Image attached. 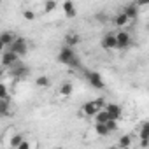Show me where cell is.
<instances>
[{"label": "cell", "mask_w": 149, "mask_h": 149, "mask_svg": "<svg viewBox=\"0 0 149 149\" xmlns=\"http://www.w3.org/2000/svg\"><path fill=\"white\" fill-rule=\"evenodd\" d=\"M16 133V130L13 128V126H9L6 132H4V137H2V144H4V147L6 149H9V140L13 139V135Z\"/></svg>", "instance_id": "cell-19"}, {"label": "cell", "mask_w": 149, "mask_h": 149, "mask_svg": "<svg viewBox=\"0 0 149 149\" xmlns=\"http://www.w3.org/2000/svg\"><path fill=\"white\" fill-rule=\"evenodd\" d=\"M86 79L90 81V84L93 86V88H97V90H104L105 88V84H104V79H102V76L98 72H86Z\"/></svg>", "instance_id": "cell-6"}, {"label": "cell", "mask_w": 149, "mask_h": 149, "mask_svg": "<svg viewBox=\"0 0 149 149\" xmlns=\"http://www.w3.org/2000/svg\"><path fill=\"white\" fill-rule=\"evenodd\" d=\"M63 13H65V16L67 18H76V6H74L72 2H70V0H67V2H63Z\"/></svg>", "instance_id": "cell-17"}, {"label": "cell", "mask_w": 149, "mask_h": 149, "mask_svg": "<svg viewBox=\"0 0 149 149\" xmlns=\"http://www.w3.org/2000/svg\"><path fill=\"white\" fill-rule=\"evenodd\" d=\"M0 6H2V2H0Z\"/></svg>", "instance_id": "cell-33"}, {"label": "cell", "mask_w": 149, "mask_h": 149, "mask_svg": "<svg viewBox=\"0 0 149 149\" xmlns=\"http://www.w3.org/2000/svg\"><path fill=\"white\" fill-rule=\"evenodd\" d=\"M130 23H132V21H130V19H128L123 13H118V14L114 16V25H116L119 30H121V28H126Z\"/></svg>", "instance_id": "cell-15"}, {"label": "cell", "mask_w": 149, "mask_h": 149, "mask_svg": "<svg viewBox=\"0 0 149 149\" xmlns=\"http://www.w3.org/2000/svg\"><path fill=\"white\" fill-rule=\"evenodd\" d=\"M18 61H19V58H18L14 53H11V51H6L4 56H2V67H6V68H7V67H9V68L14 67Z\"/></svg>", "instance_id": "cell-8"}, {"label": "cell", "mask_w": 149, "mask_h": 149, "mask_svg": "<svg viewBox=\"0 0 149 149\" xmlns=\"http://www.w3.org/2000/svg\"><path fill=\"white\" fill-rule=\"evenodd\" d=\"M2 76H4V70L0 68V83H2Z\"/></svg>", "instance_id": "cell-29"}, {"label": "cell", "mask_w": 149, "mask_h": 149, "mask_svg": "<svg viewBox=\"0 0 149 149\" xmlns=\"http://www.w3.org/2000/svg\"><path fill=\"white\" fill-rule=\"evenodd\" d=\"M121 13H123V14H125L130 21H132V19H135V18L139 16V6H137L135 2H133V4H128V6H126Z\"/></svg>", "instance_id": "cell-11"}, {"label": "cell", "mask_w": 149, "mask_h": 149, "mask_svg": "<svg viewBox=\"0 0 149 149\" xmlns=\"http://www.w3.org/2000/svg\"><path fill=\"white\" fill-rule=\"evenodd\" d=\"M16 149H32V144H30V140H26V139H25V140L16 147Z\"/></svg>", "instance_id": "cell-28"}, {"label": "cell", "mask_w": 149, "mask_h": 149, "mask_svg": "<svg viewBox=\"0 0 149 149\" xmlns=\"http://www.w3.org/2000/svg\"><path fill=\"white\" fill-rule=\"evenodd\" d=\"M114 37H116V49H126L132 44V37L126 30H119Z\"/></svg>", "instance_id": "cell-4"}, {"label": "cell", "mask_w": 149, "mask_h": 149, "mask_svg": "<svg viewBox=\"0 0 149 149\" xmlns=\"http://www.w3.org/2000/svg\"><path fill=\"white\" fill-rule=\"evenodd\" d=\"M58 61L63 63V65H67V67H72V68L81 67L79 56L76 54V51H74L72 47H68V46H63V47L60 49V53H58Z\"/></svg>", "instance_id": "cell-1"}, {"label": "cell", "mask_w": 149, "mask_h": 149, "mask_svg": "<svg viewBox=\"0 0 149 149\" xmlns=\"http://www.w3.org/2000/svg\"><path fill=\"white\" fill-rule=\"evenodd\" d=\"M109 149H118V146H111V147H109Z\"/></svg>", "instance_id": "cell-31"}, {"label": "cell", "mask_w": 149, "mask_h": 149, "mask_svg": "<svg viewBox=\"0 0 149 149\" xmlns=\"http://www.w3.org/2000/svg\"><path fill=\"white\" fill-rule=\"evenodd\" d=\"M79 42H81V35L76 33V32H68V33L65 35V46H68V47H72V49H74V46H77Z\"/></svg>", "instance_id": "cell-12"}, {"label": "cell", "mask_w": 149, "mask_h": 149, "mask_svg": "<svg viewBox=\"0 0 149 149\" xmlns=\"http://www.w3.org/2000/svg\"><path fill=\"white\" fill-rule=\"evenodd\" d=\"M7 51L14 53L18 58H19V56H25V54L28 53V42H26L23 37H16V40L9 46V49H7Z\"/></svg>", "instance_id": "cell-3"}, {"label": "cell", "mask_w": 149, "mask_h": 149, "mask_svg": "<svg viewBox=\"0 0 149 149\" xmlns=\"http://www.w3.org/2000/svg\"><path fill=\"white\" fill-rule=\"evenodd\" d=\"M7 116H13V112H11V98L9 97L0 100V118H7Z\"/></svg>", "instance_id": "cell-10"}, {"label": "cell", "mask_w": 149, "mask_h": 149, "mask_svg": "<svg viewBox=\"0 0 149 149\" xmlns=\"http://www.w3.org/2000/svg\"><path fill=\"white\" fill-rule=\"evenodd\" d=\"M104 107H105V100H104V98H95V100L86 102V104L81 107V112H83L84 116H88V118H93L97 112L104 111Z\"/></svg>", "instance_id": "cell-2"}, {"label": "cell", "mask_w": 149, "mask_h": 149, "mask_svg": "<svg viewBox=\"0 0 149 149\" xmlns=\"http://www.w3.org/2000/svg\"><path fill=\"white\" fill-rule=\"evenodd\" d=\"M72 93H74L72 83H61V86H60V95H61L63 98H68Z\"/></svg>", "instance_id": "cell-18"}, {"label": "cell", "mask_w": 149, "mask_h": 149, "mask_svg": "<svg viewBox=\"0 0 149 149\" xmlns=\"http://www.w3.org/2000/svg\"><path fill=\"white\" fill-rule=\"evenodd\" d=\"M56 7H58V4L54 2V0H47V2H44V13H46V14L53 13Z\"/></svg>", "instance_id": "cell-24"}, {"label": "cell", "mask_w": 149, "mask_h": 149, "mask_svg": "<svg viewBox=\"0 0 149 149\" xmlns=\"http://www.w3.org/2000/svg\"><path fill=\"white\" fill-rule=\"evenodd\" d=\"M149 123L147 121H144L142 125H140V146L146 149L147 146H149Z\"/></svg>", "instance_id": "cell-9"}, {"label": "cell", "mask_w": 149, "mask_h": 149, "mask_svg": "<svg viewBox=\"0 0 149 149\" xmlns=\"http://www.w3.org/2000/svg\"><path fill=\"white\" fill-rule=\"evenodd\" d=\"M14 40H16V35L13 32H2V33H0V42H2L4 47H9Z\"/></svg>", "instance_id": "cell-16"}, {"label": "cell", "mask_w": 149, "mask_h": 149, "mask_svg": "<svg viewBox=\"0 0 149 149\" xmlns=\"http://www.w3.org/2000/svg\"><path fill=\"white\" fill-rule=\"evenodd\" d=\"M93 130H95V133H97L98 137H107V135H111V132H109V128H107L105 125H100V123H95V126H93Z\"/></svg>", "instance_id": "cell-21"}, {"label": "cell", "mask_w": 149, "mask_h": 149, "mask_svg": "<svg viewBox=\"0 0 149 149\" xmlns=\"http://www.w3.org/2000/svg\"><path fill=\"white\" fill-rule=\"evenodd\" d=\"M54 149H63V147H54Z\"/></svg>", "instance_id": "cell-32"}, {"label": "cell", "mask_w": 149, "mask_h": 149, "mask_svg": "<svg viewBox=\"0 0 149 149\" xmlns=\"http://www.w3.org/2000/svg\"><path fill=\"white\" fill-rule=\"evenodd\" d=\"M35 84H37L39 88H47V86L51 84V79H49L47 76H39V77L35 79Z\"/></svg>", "instance_id": "cell-23"}, {"label": "cell", "mask_w": 149, "mask_h": 149, "mask_svg": "<svg viewBox=\"0 0 149 149\" xmlns=\"http://www.w3.org/2000/svg\"><path fill=\"white\" fill-rule=\"evenodd\" d=\"M105 126L109 128V132L112 133V132H116L118 130V121H114V119H109L107 123H105Z\"/></svg>", "instance_id": "cell-26"}, {"label": "cell", "mask_w": 149, "mask_h": 149, "mask_svg": "<svg viewBox=\"0 0 149 149\" xmlns=\"http://www.w3.org/2000/svg\"><path fill=\"white\" fill-rule=\"evenodd\" d=\"M102 47H104V49H107V51L116 49V37H114L112 33L104 35V37H102Z\"/></svg>", "instance_id": "cell-13"}, {"label": "cell", "mask_w": 149, "mask_h": 149, "mask_svg": "<svg viewBox=\"0 0 149 149\" xmlns=\"http://www.w3.org/2000/svg\"><path fill=\"white\" fill-rule=\"evenodd\" d=\"M23 140H25V137H23L19 132H16V133L13 135V139L9 140V149H16V147H18V146H19Z\"/></svg>", "instance_id": "cell-20"}, {"label": "cell", "mask_w": 149, "mask_h": 149, "mask_svg": "<svg viewBox=\"0 0 149 149\" xmlns=\"http://www.w3.org/2000/svg\"><path fill=\"white\" fill-rule=\"evenodd\" d=\"M133 146V137L132 135H121L119 140H118V149H132Z\"/></svg>", "instance_id": "cell-14"}, {"label": "cell", "mask_w": 149, "mask_h": 149, "mask_svg": "<svg viewBox=\"0 0 149 149\" xmlns=\"http://www.w3.org/2000/svg\"><path fill=\"white\" fill-rule=\"evenodd\" d=\"M23 18H25L26 21H33V19L37 18V13L32 11V9H26V11H23Z\"/></svg>", "instance_id": "cell-25"}, {"label": "cell", "mask_w": 149, "mask_h": 149, "mask_svg": "<svg viewBox=\"0 0 149 149\" xmlns=\"http://www.w3.org/2000/svg\"><path fill=\"white\" fill-rule=\"evenodd\" d=\"M4 49H6V47L2 46V42H0V53H4Z\"/></svg>", "instance_id": "cell-30"}, {"label": "cell", "mask_w": 149, "mask_h": 149, "mask_svg": "<svg viewBox=\"0 0 149 149\" xmlns=\"http://www.w3.org/2000/svg\"><path fill=\"white\" fill-rule=\"evenodd\" d=\"M28 72H30V68L26 67V65H23V63H16L14 67H11L9 68V74L11 76H14V77H23V76H28Z\"/></svg>", "instance_id": "cell-7"}, {"label": "cell", "mask_w": 149, "mask_h": 149, "mask_svg": "<svg viewBox=\"0 0 149 149\" xmlns=\"http://www.w3.org/2000/svg\"><path fill=\"white\" fill-rule=\"evenodd\" d=\"M93 119H95V123L105 125V123L109 121V116H107V112H105V111H100V112H97V114L93 116Z\"/></svg>", "instance_id": "cell-22"}, {"label": "cell", "mask_w": 149, "mask_h": 149, "mask_svg": "<svg viewBox=\"0 0 149 149\" xmlns=\"http://www.w3.org/2000/svg\"><path fill=\"white\" fill-rule=\"evenodd\" d=\"M6 97H9V90H7V86L4 83H0V100L6 98Z\"/></svg>", "instance_id": "cell-27"}, {"label": "cell", "mask_w": 149, "mask_h": 149, "mask_svg": "<svg viewBox=\"0 0 149 149\" xmlns=\"http://www.w3.org/2000/svg\"><path fill=\"white\" fill-rule=\"evenodd\" d=\"M104 111L107 112L109 119H114V121H119V119H121V114H123L121 105H118V104H112V102H111V104H105Z\"/></svg>", "instance_id": "cell-5"}]
</instances>
